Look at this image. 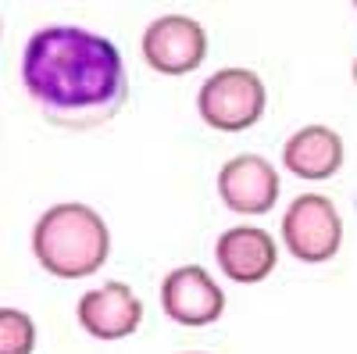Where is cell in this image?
Returning a JSON list of instances; mask_svg holds the SVG:
<instances>
[{
    "instance_id": "obj_9",
    "label": "cell",
    "mask_w": 357,
    "mask_h": 354,
    "mask_svg": "<svg viewBox=\"0 0 357 354\" xmlns=\"http://www.w3.org/2000/svg\"><path fill=\"white\" fill-rule=\"evenodd\" d=\"M218 265L236 283H261L275 269V244L264 229H229L218 240Z\"/></svg>"
},
{
    "instance_id": "obj_6",
    "label": "cell",
    "mask_w": 357,
    "mask_h": 354,
    "mask_svg": "<svg viewBox=\"0 0 357 354\" xmlns=\"http://www.w3.org/2000/svg\"><path fill=\"white\" fill-rule=\"evenodd\" d=\"M161 301H165V311L175 322H183V326H211V322H218V315L225 308L218 283L204 269H197V265L175 269L165 279Z\"/></svg>"
},
{
    "instance_id": "obj_3",
    "label": "cell",
    "mask_w": 357,
    "mask_h": 354,
    "mask_svg": "<svg viewBox=\"0 0 357 354\" xmlns=\"http://www.w3.org/2000/svg\"><path fill=\"white\" fill-rule=\"evenodd\" d=\"M200 115L222 133L250 129L264 115V82L247 68H225L200 86Z\"/></svg>"
},
{
    "instance_id": "obj_7",
    "label": "cell",
    "mask_w": 357,
    "mask_h": 354,
    "mask_svg": "<svg viewBox=\"0 0 357 354\" xmlns=\"http://www.w3.org/2000/svg\"><path fill=\"white\" fill-rule=\"evenodd\" d=\"M218 190H222V200L229 204L232 212L264 215L275 204V197H279V175L264 158L243 154V158H232L222 168Z\"/></svg>"
},
{
    "instance_id": "obj_2",
    "label": "cell",
    "mask_w": 357,
    "mask_h": 354,
    "mask_svg": "<svg viewBox=\"0 0 357 354\" xmlns=\"http://www.w3.org/2000/svg\"><path fill=\"white\" fill-rule=\"evenodd\" d=\"M33 247L47 272L61 279H82L97 272L107 258V226L86 204H57L36 222Z\"/></svg>"
},
{
    "instance_id": "obj_10",
    "label": "cell",
    "mask_w": 357,
    "mask_h": 354,
    "mask_svg": "<svg viewBox=\"0 0 357 354\" xmlns=\"http://www.w3.org/2000/svg\"><path fill=\"white\" fill-rule=\"evenodd\" d=\"M282 161L293 175H301V179H329V175L343 165V143L333 129L307 126V129L289 136Z\"/></svg>"
},
{
    "instance_id": "obj_11",
    "label": "cell",
    "mask_w": 357,
    "mask_h": 354,
    "mask_svg": "<svg viewBox=\"0 0 357 354\" xmlns=\"http://www.w3.org/2000/svg\"><path fill=\"white\" fill-rule=\"evenodd\" d=\"M36 340V330H33V322H29L22 311H0V351H8V354H22L29 351Z\"/></svg>"
},
{
    "instance_id": "obj_8",
    "label": "cell",
    "mask_w": 357,
    "mask_h": 354,
    "mask_svg": "<svg viewBox=\"0 0 357 354\" xmlns=\"http://www.w3.org/2000/svg\"><path fill=\"white\" fill-rule=\"evenodd\" d=\"M139 318H143V304L122 283H107L100 290H89L79 301V322L100 340H122V337L136 333Z\"/></svg>"
},
{
    "instance_id": "obj_5",
    "label": "cell",
    "mask_w": 357,
    "mask_h": 354,
    "mask_svg": "<svg viewBox=\"0 0 357 354\" xmlns=\"http://www.w3.org/2000/svg\"><path fill=\"white\" fill-rule=\"evenodd\" d=\"M143 54H146V61H151V68H158L161 75H186L204 61L207 36L193 18L168 15V18H158L146 29Z\"/></svg>"
},
{
    "instance_id": "obj_1",
    "label": "cell",
    "mask_w": 357,
    "mask_h": 354,
    "mask_svg": "<svg viewBox=\"0 0 357 354\" xmlns=\"http://www.w3.org/2000/svg\"><path fill=\"white\" fill-rule=\"evenodd\" d=\"M22 79L40 115L61 129H97L129 97L118 47L75 25L40 29L25 47Z\"/></svg>"
},
{
    "instance_id": "obj_4",
    "label": "cell",
    "mask_w": 357,
    "mask_h": 354,
    "mask_svg": "<svg viewBox=\"0 0 357 354\" xmlns=\"http://www.w3.org/2000/svg\"><path fill=\"white\" fill-rule=\"evenodd\" d=\"M282 236H286V247L293 251V258L321 265L340 251L343 226L329 197L304 193L289 204V212L282 219Z\"/></svg>"
}]
</instances>
